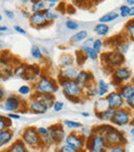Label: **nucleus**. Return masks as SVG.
<instances>
[{
  "label": "nucleus",
  "mask_w": 134,
  "mask_h": 152,
  "mask_svg": "<svg viewBox=\"0 0 134 152\" xmlns=\"http://www.w3.org/2000/svg\"><path fill=\"white\" fill-rule=\"evenodd\" d=\"M36 129H37V132L39 134V136H40V137L46 136V134H49V132H50V128H49V127H43V126H40V127H37Z\"/></svg>",
  "instance_id": "obj_46"
},
{
  "label": "nucleus",
  "mask_w": 134,
  "mask_h": 152,
  "mask_svg": "<svg viewBox=\"0 0 134 152\" xmlns=\"http://www.w3.org/2000/svg\"><path fill=\"white\" fill-rule=\"evenodd\" d=\"M88 32L86 30H80L76 33H74L73 35L70 37V42L71 44H80V42H85L86 39H88Z\"/></svg>",
  "instance_id": "obj_24"
},
{
  "label": "nucleus",
  "mask_w": 134,
  "mask_h": 152,
  "mask_svg": "<svg viewBox=\"0 0 134 152\" xmlns=\"http://www.w3.org/2000/svg\"><path fill=\"white\" fill-rule=\"evenodd\" d=\"M30 53H31V56H32L34 59H36V60H42V59H43V54H42L41 49L38 46H36V45H33V46L31 47Z\"/></svg>",
  "instance_id": "obj_34"
},
{
  "label": "nucleus",
  "mask_w": 134,
  "mask_h": 152,
  "mask_svg": "<svg viewBox=\"0 0 134 152\" xmlns=\"http://www.w3.org/2000/svg\"><path fill=\"white\" fill-rule=\"evenodd\" d=\"M12 127V119H9L7 116H0V132H3L5 129Z\"/></svg>",
  "instance_id": "obj_36"
},
{
  "label": "nucleus",
  "mask_w": 134,
  "mask_h": 152,
  "mask_svg": "<svg viewBox=\"0 0 134 152\" xmlns=\"http://www.w3.org/2000/svg\"><path fill=\"white\" fill-rule=\"evenodd\" d=\"M131 79V70L126 66H120L114 69L112 74V83L114 86L120 87L123 83L127 82Z\"/></svg>",
  "instance_id": "obj_6"
},
{
  "label": "nucleus",
  "mask_w": 134,
  "mask_h": 152,
  "mask_svg": "<svg viewBox=\"0 0 134 152\" xmlns=\"http://www.w3.org/2000/svg\"><path fill=\"white\" fill-rule=\"evenodd\" d=\"M0 31H1V33H2V32H6V31H7V27H6V26H1V27H0Z\"/></svg>",
  "instance_id": "obj_58"
},
{
  "label": "nucleus",
  "mask_w": 134,
  "mask_h": 152,
  "mask_svg": "<svg viewBox=\"0 0 134 152\" xmlns=\"http://www.w3.org/2000/svg\"><path fill=\"white\" fill-rule=\"evenodd\" d=\"M126 3L129 7H132V6H134V0H127Z\"/></svg>",
  "instance_id": "obj_56"
},
{
  "label": "nucleus",
  "mask_w": 134,
  "mask_h": 152,
  "mask_svg": "<svg viewBox=\"0 0 134 152\" xmlns=\"http://www.w3.org/2000/svg\"><path fill=\"white\" fill-rule=\"evenodd\" d=\"M118 91L120 92L122 97L124 98L125 102H126V100H128L129 98H131L134 96V84L132 82L123 84L122 86L119 87Z\"/></svg>",
  "instance_id": "obj_19"
},
{
  "label": "nucleus",
  "mask_w": 134,
  "mask_h": 152,
  "mask_svg": "<svg viewBox=\"0 0 134 152\" xmlns=\"http://www.w3.org/2000/svg\"><path fill=\"white\" fill-rule=\"evenodd\" d=\"M80 70L74 66H68V67H61L58 78L64 79V80H75Z\"/></svg>",
  "instance_id": "obj_17"
},
{
  "label": "nucleus",
  "mask_w": 134,
  "mask_h": 152,
  "mask_svg": "<svg viewBox=\"0 0 134 152\" xmlns=\"http://www.w3.org/2000/svg\"><path fill=\"white\" fill-rule=\"evenodd\" d=\"M92 48L95 50V52L100 54L101 51H102V48H103V42H102L101 39H95L94 42H93V46Z\"/></svg>",
  "instance_id": "obj_42"
},
{
  "label": "nucleus",
  "mask_w": 134,
  "mask_h": 152,
  "mask_svg": "<svg viewBox=\"0 0 134 152\" xmlns=\"http://www.w3.org/2000/svg\"><path fill=\"white\" fill-rule=\"evenodd\" d=\"M21 139L27 146L32 147V148L42 145L41 137L37 132V129L33 126H29V127L25 128L24 132L21 134Z\"/></svg>",
  "instance_id": "obj_3"
},
{
  "label": "nucleus",
  "mask_w": 134,
  "mask_h": 152,
  "mask_svg": "<svg viewBox=\"0 0 134 152\" xmlns=\"http://www.w3.org/2000/svg\"><path fill=\"white\" fill-rule=\"evenodd\" d=\"M75 54H76V57H78V65H82L83 63H84V61L86 60V58H87V55L84 53V51L80 49V50H78V51H76L75 52Z\"/></svg>",
  "instance_id": "obj_41"
},
{
  "label": "nucleus",
  "mask_w": 134,
  "mask_h": 152,
  "mask_svg": "<svg viewBox=\"0 0 134 152\" xmlns=\"http://www.w3.org/2000/svg\"><path fill=\"white\" fill-rule=\"evenodd\" d=\"M31 92H32V87H31L30 85H22V86L18 89V93L22 96L29 95V94H31Z\"/></svg>",
  "instance_id": "obj_39"
},
{
  "label": "nucleus",
  "mask_w": 134,
  "mask_h": 152,
  "mask_svg": "<svg viewBox=\"0 0 134 152\" xmlns=\"http://www.w3.org/2000/svg\"><path fill=\"white\" fill-rule=\"evenodd\" d=\"M75 82L84 90L87 85L94 82V76H93L92 72H88V70H80V72H78V77L75 79Z\"/></svg>",
  "instance_id": "obj_13"
},
{
  "label": "nucleus",
  "mask_w": 134,
  "mask_h": 152,
  "mask_svg": "<svg viewBox=\"0 0 134 152\" xmlns=\"http://www.w3.org/2000/svg\"><path fill=\"white\" fill-rule=\"evenodd\" d=\"M109 88H110V85L108 83H106L104 80H98L97 82V89H98V96L100 97H104L106 96V94L109 93Z\"/></svg>",
  "instance_id": "obj_23"
},
{
  "label": "nucleus",
  "mask_w": 134,
  "mask_h": 152,
  "mask_svg": "<svg viewBox=\"0 0 134 152\" xmlns=\"http://www.w3.org/2000/svg\"><path fill=\"white\" fill-rule=\"evenodd\" d=\"M129 10H130V7H129L127 4H123V5H121L120 6V17H122V18H126V17H128Z\"/></svg>",
  "instance_id": "obj_44"
},
{
  "label": "nucleus",
  "mask_w": 134,
  "mask_h": 152,
  "mask_svg": "<svg viewBox=\"0 0 134 152\" xmlns=\"http://www.w3.org/2000/svg\"><path fill=\"white\" fill-rule=\"evenodd\" d=\"M14 30L19 32V33H21V34H23V35H26V34H27L26 30H25V29H23L21 26H14Z\"/></svg>",
  "instance_id": "obj_51"
},
{
  "label": "nucleus",
  "mask_w": 134,
  "mask_h": 152,
  "mask_svg": "<svg viewBox=\"0 0 134 152\" xmlns=\"http://www.w3.org/2000/svg\"><path fill=\"white\" fill-rule=\"evenodd\" d=\"M94 31H95V33L99 36H106L108 34V32H109V27H108L106 24L99 23V24L95 25Z\"/></svg>",
  "instance_id": "obj_33"
},
{
  "label": "nucleus",
  "mask_w": 134,
  "mask_h": 152,
  "mask_svg": "<svg viewBox=\"0 0 134 152\" xmlns=\"http://www.w3.org/2000/svg\"><path fill=\"white\" fill-rule=\"evenodd\" d=\"M29 22H30L31 26L35 27V28H43L51 23L42 12H34V14H32L30 19H29Z\"/></svg>",
  "instance_id": "obj_12"
},
{
  "label": "nucleus",
  "mask_w": 134,
  "mask_h": 152,
  "mask_svg": "<svg viewBox=\"0 0 134 152\" xmlns=\"http://www.w3.org/2000/svg\"><path fill=\"white\" fill-rule=\"evenodd\" d=\"M49 128H50V132L52 134L56 144H59L62 140H65V138H66L65 132L60 123H57V124H55V125H52Z\"/></svg>",
  "instance_id": "obj_18"
},
{
  "label": "nucleus",
  "mask_w": 134,
  "mask_h": 152,
  "mask_svg": "<svg viewBox=\"0 0 134 152\" xmlns=\"http://www.w3.org/2000/svg\"><path fill=\"white\" fill-rule=\"evenodd\" d=\"M107 148L105 139L94 132L86 141V149L89 152H105Z\"/></svg>",
  "instance_id": "obj_5"
},
{
  "label": "nucleus",
  "mask_w": 134,
  "mask_h": 152,
  "mask_svg": "<svg viewBox=\"0 0 134 152\" xmlns=\"http://www.w3.org/2000/svg\"><path fill=\"white\" fill-rule=\"evenodd\" d=\"M59 152H80L78 150H76L75 148H73V147H71L70 145H62V146L59 148Z\"/></svg>",
  "instance_id": "obj_45"
},
{
  "label": "nucleus",
  "mask_w": 134,
  "mask_h": 152,
  "mask_svg": "<svg viewBox=\"0 0 134 152\" xmlns=\"http://www.w3.org/2000/svg\"><path fill=\"white\" fill-rule=\"evenodd\" d=\"M4 94H5V93H4L3 88H0V99H1L2 102H3V99H5V98H4V96H5Z\"/></svg>",
  "instance_id": "obj_55"
},
{
  "label": "nucleus",
  "mask_w": 134,
  "mask_h": 152,
  "mask_svg": "<svg viewBox=\"0 0 134 152\" xmlns=\"http://www.w3.org/2000/svg\"><path fill=\"white\" fill-rule=\"evenodd\" d=\"M65 26H66V28L69 29V30H78V24L75 21H72V20L66 21V22H65Z\"/></svg>",
  "instance_id": "obj_43"
},
{
  "label": "nucleus",
  "mask_w": 134,
  "mask_h": 152,
  "mask_svg": "<svg viewBox=\"0 0 134 152\" xmlns=\"http://www.w3.org/2000/svg\"><path fill=\"white\" fill-rule=\"evenodd\" d=\"M82 50L84 51V53L87 55V57L90 58L91 60H97L98 59L99 54L95 52V50L92 47H85V48H82Z\"/></svg>",
  "instance_id": "obj_35"
},
{
  "label": "nucleus",
  "mask_w": 134,
  "mask_h": 152,
  "mask_svg": "<svg viewBox=\"0 0 134 152\" xmlns=\"http://www.w3.org/2000/svg\"><path fill=\"white\" fill-rule=\"evenodd\" d=\"M5 152H28V150H27L26 144L23 142L22 139H18L8 147Z\"/></svg>",
  "instance_id": "obj_20"
},
{
  "label": "nucleus",
  "mask_w": 134,
  "mask_h": 152,
  "mask_svg": "<svg viewBox=\"0 0 134 152\" xmlns=\"http://www.w3.org/2000/svg\"><path fill=\"white\" fill-rule=\"evenodd\" d=\"M116 112H117V110H114V109L108 108V109H106L105 111H103V112L96 113V115L100 120L112 122V119H114V115H116Z\"/></svg>",
  "instance_id": "obj_22"
},
{
  "label": "nucleus",
  "mask_w": 134,
  "mask_h": 152,
  "mask_svg": "<svg viewBox=\"0 0 134 152\" xmlns=\"http://www.w3.org/2000/svg\"><path fill=\"white\" fill-rule=\"evenodd\" d=\"M58 83L64 95L71 102H80V96L84 95V90L78 86L75 80H64V79L58 78Z\"/></svg>",
  "instance_id": "obj_1"
},
{
  "label": "nucleus",
  "mask_w": 134,
  "mask_h": 152,
  "mask_svg": "<svg viewBox=\"0 0 134 152\" xmlns=\"http://www.w3.org/2000/svg\"><path fill=\"white\" fill-rule=\"evenodd\" d=\"M62 124H64L67 128L69 129H78V128H82L83 125L80 122H76L73 120H68V119H65V120L62 121Z\"/></svg>",
  "instance_id": "obj_37"
},
{
  "label": "nucleus",
  "mask_w": 134,
  "mask_h": 152,
  "mask_svg": "<svg viewBox=\"0 0 134 152\" xmlns=\"http://www.w3.org/2000/svg\"><path fill=\"white\" fill-rule=\"evenodd\" d=\"M124 29H125V33H126V37L134 42V19L128 21L126 23Z\"/></svg>",
  "instance_id": "obj_32"
},
{
  "label": "nucleus",
  "mask_w": 134,
  "mask_h": 152,
  "mask_svg": "<svg viewBox=\"0 0 134 152\" xmlns=\"http://www.w3.org/2000/svg\"><path fill=\"white\" fill-rule=\"evenodd\" d=\"M126 104H127V107H128V108L133 109V110H134V96H133V97H131V98H129L128 100H126Z\"/></svg>",
  "instance_id": "obj_52"
},
{
  "label": "nucleus",
  "mask_w": 134,
  "mask_h": 152,
  "mask_svg": "<svg viewBox=\"0 0 134 152\" xmlns=\"http://www.w3.org/2000/svg\"><path fill=\"white\" fill-rule=\"evenodd\" d=\"M7 117L9 119H14V120H19V119L21 118V116L19 114H17V113H8Z\"/></svg>",
  "instance_id": "obj_50"
},
{
  "label": "nucleus",
  "mask_w": 134,
  "mask_h": 152,
  "mask_svg": "<svg viewBox=\"0 0 134 152\" xmlns=\"http://www.w3.org/2000/svg\"><path fill=\"white\" fill-rule=\"evenodd\" d=\"M32 98L39 100L48 109L54 108V104L56 102V98H55L54 94H41V93H37V92H34Z\"/></svg>",
  "instance_id": "obj_14"
},
{
  "label": "nucleus",
  "mask_w": 134,
  "mask_h": 152,
  "mask_svg": "<svg viewBox=\"0 0 134 152\" xmlns=\"http://www.w3.org/2000/svg\"><path fill=\"white\" fill-rule=\"evenodd\" d=\"M95 39H93V38H90L89 37L88 39H86L84 42V44H83V47L82 48H85V47H92L93 46V42H94Z\"/></svg>",
  "instance_id": "obj_49"
},
{
  "label": "nucleus",
  "mask_w": 134,
  "mask_h": 152,
  "mask_svg": "<svg viewBox=\"0 0 134 152\" xmlns=\"http://www.w3.org/2000/svg\"><path fill=\"white\" fill-rule=\"evenodd\" d=\"M112 127H114V126L108 125V124H101V125L96 126V127L93 129V132H94V134H99V136H101L104 138V137L106 136V134H107V132H109Z\"/></svg>",
  "instance_id": "obj_31"
},
{
  "label": "nucleus",
  "mask_w": 134,
  "mask_h": 152,
  "mask_svg": "<svg viewBox=\"0 0 134 152\" xmlns=\"http://www.w3.org/2000/svg\"><path fill=\"white\" fill-rule=\"evenodd\" d=\"M106 100H107L108 107L114 110L122 109L125 104V99L122 97L119 91H112L106 95Z\"/></svg>",
  "instance_id": "obj_10"
},
{
  "label": "nucleus",
  "mask_w": 134,
  "mask_h": 152,
  "mask_svg": "<svg viewBox=\"0 0 134 152\" xmlns=\"http://www.w3.org/2000/svg\"><path fill=\"white\" fill-rule=\"evenodd\" d=\"M128 16H129V17H134V6H132V7H130V10H129Z\"/></svg>",
  "instance_id": "obj_57"
},
{
  "label": "nucleus",
  "mask_w": 134,
  "mask_h": 152,
  "mask_svg": "<svg viewBox=\"0 0 134 152\" xmlns=\"http://www.w3.org/2000/svg\"><path fill=\"white\" fill-rule=\"evenodd\" d=\"M130 134H132V137H134V127L132 128V129L130 130Z\"/></svg>",
  "instance_id": "obj_60"
},
{
  "label": "nucleus",
  "mask_w": 134,
  "mask_h": 152,
  "mask_svg": "<svg viewBox=\"0 0 134 152\" xmlns=\"http://www.w3.org/2000/svg\"><path fill=\"white\" fill-rule=\"evenodd\" d=\"M84 95H87L89 97H94V96L98 95L97 84H95V82H92L89 85H87L86 88L84 89Z\"/></svg>",
  "instance_id": "obj_27"
},
{
  "label": "nucleus",
  "mask_w": 134,
  "mask_h": 152,
  "mask_svg": "<svg viewBox=\"0 0 134 152\" xmlns=\"http://www.w3.org/2000/svg\"><path fill=\"white\" fill-rule=\"evenodd\" d=\"M80 134L87 141L93 134V129H91L90 127H82L80 128Z\"/></svg>",
  "instance_id": "obj_40"
},
{
  "label": "nucleus",
  "mask_w": 134,
  "mask_h": 152,
  "mask_svg": "<svg viewBox=\"0 0 134 152\" xmlns=\"http://www.w3.org/2000/svg\"><path fill=\"white\" fill-rule=\"evenodd\" d=\"M27 65H28V64L19 63L17 66H14V76L17 77V78L25 79L26 72H27Z\"/></svg>",
  "instance_id": "obj_26"
},
{
  "label": "nucleus",
  "mask_w": 134,
  "mask_h": 152,
  "mask_svg": "<svg viewBox=\"0 0 134 152\" xmlns=\"http://www.w3.org/2000/svg\"><path fill=\"white\" fill-rule=\"evenodd\" d=\"M4 15H5L6 17H7L8 19H14V14L12 12V10H4Z\"/></svg>",
  "instance_id": "obj_54"
},
{
  "label": "nucleus",
  "mask_w": 134,
  "mask_h": 152,
  "mask_svg": "<svg viewBox=\"0 0 134 152\" xmlns=\"http://www.w3.org/2000/svg\"><path fill=\"white\" fill-rule=\"evenodd\" d=\"M132 83H133V84H134V80H133V81H132Z\"/></svg>",
  "instance_id": "obj_61"
},
{
  "label": "nucleus",
  "mask_w": 134,
  "mask_h": 152,
  "mask_svg": "<svg viewBox=\"0 0 134 152\" xmlns=\"http://www.w3.org/2000/svg\"><path fill=\"white\" fill-rule=\"evenodd\" d=\"M23 106H24V102L18 95H9L2 102V107L4 108V110L10 113L21 111Z\"/></svg>",
  "instance_id": "obj_8"
},
{
  "label": "nucleus",
  "mask_w": 134,
  "mask_h": 152,
  "mask_svg": "<svg viewBox=\"0 0 134 152\" xmlns=\"http://www.w3.org/2000/svg\"><path fill=\"white\" fill-rule=\"evenodd\" d=\"M41 141H42V145H46V146H51V145H53V144H56L54 138H53L52 134H51L50 132H49L48 134L41 137Z\"/></svg>",
  "instance_id": "obj_38"
},
{
  "label": "nucleus",
  "mask_w": 134,
  "mask_h": 152,
  "mask_svg": "<svg viewBox=\"0 0 134 152\" xmlns=\"http://www.w3.org/2000/svg\"><path fill=\"white\" fill-rule=\"evenodd\" d=\"M12 137H14V132L10 128L3 130V132H0V146H6L12 140Z\"/></svg>",
  "instance_id": "obj_21"
},
{
  "label": "nucleus",
  "mask_w": 134,
  "mask_h": 152,
  "mask_svg": "<svg viewBox=\"0 0 134 152\" xmlns=\"http://www.w3.org/2000/svg\"><path fill=\"white\" fill-rule=\"evenodd\" d=\"M114 46H116L114 47V50H116L117 52L123 54V55H124L129 49V44H128V42H127L126 38H122V39H120L116 45H114Z\"/></svg>",
  "instance_id": "obj_28"
},
{
  "label": "nucleus",
  "mask_w": 134,
  "mask_h": 152,
  "mask_svg": "<svg viewBox=\"0 0 134 152\" xmlns=\"http://www.w3.org/2000/svg\"><path fill=\"white\" fill-rule=\"evenodd\" d=\"M104 139H105L106 145L108 146V148L114 147V146H124L127 142L126 138H125V136L123 134V132H121L120 130H118L114 127H112V129L106 134Z\"/></svg>",
  "instance_id": "obj_7"
},
{
  "label": "nucleus",
  "mask_w": 134,
  "mask_h": 152,
  "mask_svg": "<svg viewBox=\"0 0 134 152\" xmlns=\"http://www.w3.org/2000/svg\"><path fill=\"white\" fill-rule=\"evenodd\" d=\"M58 0H50V1H48V8L49 10H51V8L55 7L56 6V3H58Z\"/></svg>",
  "instance_id": "obj_53"
},
{
  "label": "nucleus",
  "mask_w": 134,
  "mask_h": 152,
  "mask_svg": "<svg viewBox=\"0 0 134 152\" xmlns=\"http://www.w3.org/2000/svg\"><path fill=\"white\" fill-rule=\"evenodd\" d=\"M65 143L78 151H83L86 149V140L75 132H72L69 134H67L65 138Z\"/></svg>",
  "instance_id": "obj_9"
},
{
  "label": "nucleus",
  "mask_w": 134,
  "mask_h": 152,
  "mask_svg": "<svg viewBox=\"0 0 134 152\" xmlns=\"http://www.w3.org/2000/svg\"><path fill=\"white\" fill-rule=\"evenodd\" d=\"M80 115H82L83 117H89V116H90V114H89V113H85V112L80 113Z\"/></svg>",
  "instance_id": "obj_59"
},
{
  "label": "nucleus",
  "mask_w": 134,
  "mask_h": 152,
  "mask_svg": "<svg viewBox=\"0 0 134 152\" xmlns=\"http://www.w3.org/2000/svg\"><path fill=\"white\" fill-rule=\"evenodd\" d=\"M108 152H126L124 146H114V147H110Z\"/></svg>",
  "instance_id": "obj_48"
},
{
  "label": "nucleus",
  "mask_w": 134,
  "mask_h": 152,
  "mask_svg": "<svg viewBox=\"0 0 134 152\" xmlns=\"http://www.w3.org/2000/svg\"><path fill=\"white\" fill-rule=\"evenodd\" d=\"M131 120V114L128 110L126 109H119L117 110L116 115H114V119H112V123L114 125H118V126H123V125H126V124L130 123Z\"/></svg>",
  "instance_id": "obj_11"
},
{
  "label": "nucleus",
  "mask_w": 134,
  "mask_h": 152,
  "mask_svg": "<svg viewBox=\"0 0 134 152\" xmlns=\"http://www.w3.org/2000/svg\"><path fill=\"white\" fill-rule=\"evenodd\" d=\"M119 17H120V14H118V12L112 10V12H107V14L103 15V16L99 19V23L106 24V23H109V22H112V21H114L116 19H118Z\"/></svg>",
  "instance_id": "obj_29"
},
{
  "label": "nucleus",
  "mask_w": 134,
  "mask_h": 152,
  "mask_svg": "<svg viewBox=\"0 0 134 152\" xmlns=\"http://www.w3.org/2000/svg\"><path fill=\"white\" fill-rule=\"evenodd\" d=\"M61 67H68V66H73L74 58L70 54H63L59 59Z\"/></svg>",
  "instance_id": "obj_30"
},
{
  "label": "nucleus",
  "mask_w": 134,
  "mask_h": 152,
  "mask_svg": "<svg viewBox=\"0 0 134 152\" xmlns=\"http://www.w3.org/2000/svg\"><path fill=\"white\" fill-rule=\"evenodd\" d=\"M101 60L105 66L112 68V69H114L117 67L123 66V63L125 62V57L121 53L117 52V51H112V52L102 54Z\"/></svg>",
  "instance_id": "obj_4"
},
{
  "label": "nucleus",
  "mask_w": 134,
  "mask_h": 152,
  "mask_svg": "<svg viewBox=\"0 0 134 152\" xmlns=\"http://www.w3.org/2000/svg\"><path fill=\"white\" fill-rule=\"evenodd\" d=\"M28 110L30 111L31 113H33V114L42 115V114H46L49 109L46 108L42 102H40L39 100L31 97V100L28 104Z\"/></svg>",
  "instance_id": "obj_15"
},
{
  "label": "nucleus",
  "mask_w": 134,
  "mask_h": 152,
  "mask_svg": "<svg viewBox=\"0 0 134 152\" xmlns=\"http://www.w3.org/2000/svg\"><path fill=\"white\" fill-rule=\"evenodd\" d=\"M48 8V2L43 1V0H37V1L32 2V6H31V10L32 14L34 12H41Z\"/></svg>",
  "instance_id": "obj_25"
},
{
  "label": "nucleus",
  "mask_w": 134,
  "mask_h": 152,
  "mask_svg": "<svg viewBox=\"0 0 134 152\" xmlns=\"http://www.w3.org/2000/svg\"><path fill=\"white\" fill-rule=\"evenodd\" d=\"M63 107H64V104H63L62 102H59V100H56V102H55L54 104V111L55 112H60L61 110L63 109Z\"/></svg>",
  "instance_id": "obj_47"
},
{
  "label": "nucleus",
  "mask_w": 134,
  "mask_h": 152,
  "mask_svg": "<svg viewBox=\"0 0 134 152\" xmlns=\"http://www.w3.org/2000/svg\"><path fill=\"white\" fill-rule=\"evenodd\" d=\"M40 77V68L37 65H27V72L24 80L35 84Z\"/></svg>",
  "instance_id": "obj_16"
},
{
  "label": "nucleus",
  "mask_w": 134,
  "mask_h": 152,
  "mask_svg": "<svg viewBox=\"0 0 134 152\" xmlns=\"http://www.w3.org/2000/svg\"><path fill=\"white\" fill-rule=\"evenodd\" d=\"M58 80H54L49 76H41L34 84V91L41 94H55L59 89Z\"/></svg>",
  "instance_id": "obj_2"
}]
</instances>
